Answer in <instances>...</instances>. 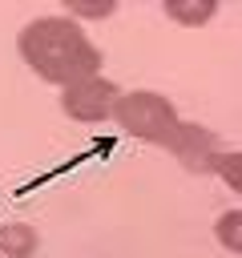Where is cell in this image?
<instances>
[{
  "instance_id": "1",
  "label": "cell",
  "mask_w": 242,
  "mask_h": 258,
  "mask_svg": "<svg viewBox=\"0 0 242 258\" xmlns=\"http://www.w3.org/2000/svg\"><path fill=\"white\" fill-rule=\"evenodd\" d=\"M16 52L32 77H40L44 85H56V89L101 77V64H105V52L93 44L85 24H77L65 12L32 16L16 32Z\"/></svg>"
},
{
  "instance_id": "2",
  "label": "cell",
  "mask_w": 242,
  "mask_h": 258,
  "mask_svg": "<svg viewBox=\"0 0 242 258\" xmlns=\"http://www.w3.org/2000/svg\"><path fill=\"white\" fill-rule=\"evenodd\" d=\"M113 121L125 137L145 141V145H161V149H173V141L186 125L177 105L157 89H125L113 109Z\"/></svg>"
},
{
  "instance_id": "3",
  "label": "cell",
  "mask_w": 242,
  "mask_h": 258,
  "mask_svg": "<svg viewBox=\"0 0 242 258\" xmlns=\"http://www.w3.org/2000/svg\"><path fill=\"white\" fill-rule=\"evenodd\" d=\"M117 101H121V85L109 81V77H89V81H77V85L60 89V113L69 121H81V125L109 121Z\"/></svg>"
},
{
  "instance_id": "4",
  "label": "cell",
  "mask_w": 242,
  "mask_h": 258,
  "mask_svg": "<svg viewBox=\"0 0 242 258\" xmlns=\"http://www.w3.org/2000/svg\"><path fill=\"white\" fill-rule=\"evenodd\" d=\"M169 153H173L190 173H214V161H218V153H222V141H218V133H214L210 125L186 121Z\"/></svg>"
},
{
  "instance_id": "5",
  "label": "cell",
  "mask_w": 242,
  "mask_h": 258,
  "mask_svg": "<svg viewBox=\"0 0 242 258\" xmlns=\"http://www.w3.org/2000/svg\"><path fill=\"white\" fill-rule=\"evenodd\" d=\"M161 12H165V20H173L182 28H202L218 16V0H165Z\"/></svg>"
},
{
  "instance_id": "6",
  "label": "cell",
  "mask_w": 242,
  "mask_h": 258,
  "mask_svg": "<svg viewBox=\"0 0 242 258\" xmlns=\"http://www.w3.org/2000/svg\"><path fill=\"white\" fill-rule=\"evenodd\" d=\"M40 234L28 222H4L0 226V254L4 258H36Z\"/></svg>"
},
{
  "instance_id": "7",
  "label": "cell",
  "mask_w": 242,
  "mask_h": 258,
  "mask_svg": "<svg viewBox=\"0 0 242 258\" xmlns=\"http://www.w3.org/2000/svg\"><path fill=\"white\" fill-rule=\"evenodd\" d=\"M214 238L226 254H242V210H222L214 222Z\"/></svg>"
},
{
  "instance_id": "8",
  "label": "cell",
  "mask_w": 242,
  "mask_h": 258,
  "mask_svg": "<svg viewBox=\"0 0 242 258\" xmlns=\"http://www.w3.org/2000/svg\"><path fill=\"white\" fill-rule=\"evenodd\" d=\"M214 177H222V185L242 198V149H222L214 161Z\"/></svg>"
},
{
  "instance_id": "9",
  "label": "cell",
  "mask_w": 242,
  "mask_h": 258,
  "mask_svg": "<svg viewBox=\"0 0 242 258\" xmlns=\"http://www.w3.org/2000/svg\"><path fill=\"white\" fill-rule=\"evenodd\" d=\"M117 12V0H65V16H73L77 24L85 20H105Z\"/></svg>"
}]
</instances>
